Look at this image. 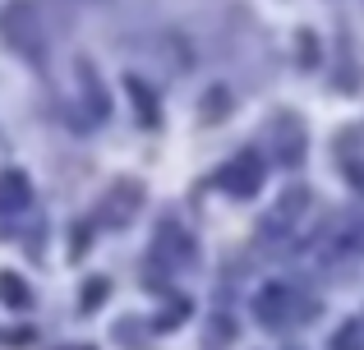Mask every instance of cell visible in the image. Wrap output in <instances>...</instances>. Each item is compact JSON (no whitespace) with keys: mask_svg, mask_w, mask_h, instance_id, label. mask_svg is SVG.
<instances>
[{"mask_svg":"<svg viewBox=\"0 0 364 350\" xmlns=\"http://www.w3.org/2000/svg\"><path fill=\"white\" fill-rule=\"evenodd\" d=\"M304 207H309V194H304V189H291V194H282V203H277L272 212L263 217V231H267V235H282V226H286V222H300Z\"/></svg>","mask_w":364,"mask_h":350,"instance_id":"obj_1","label":"cell"},{"mask_svg":"<svg viewBox=\"0 0 364 350\" xmlns=\"http://www.w3.org/2000/svg\"><path fill=\"white\" fill-rule=\"evenodd\" d=\"M258 180H263V171H258L254 157H240L235 166H226V171H222V185L231 189V194H254Z\"/></svg>","mask_w":364,"mask_h":350,"instance_id":"obj_2","label":"cell"},{"mask_svg":"<svg viewBox=\"0 0 364 350\" xmlns=\"http://www.w3.org/2000/svg\"><path fill=\"white\" fill-rule=\"evenodd\" d=\"M23 203H28V180L18 171L0 175V212H18Z\"/></svg>","mask_w":364,"mask_h":350,"instance_id":"obj_3","label":"cell"},{"mask_svg":"<svg viewBox=\"0 0 364 350\" xmlns=\"http://www.w3.org/2000/svg\"><path fill=\"white\" fill-rule=\"evenodd\" d=\"M0 295H5V300H9V305H18V309H23V305H28V290H23V286H18V281H14V277H0Z\"/></svg>","mask_w":364,"mask_h":350,"instance_id":"obj_4","label":"cell"}]
</instances>
